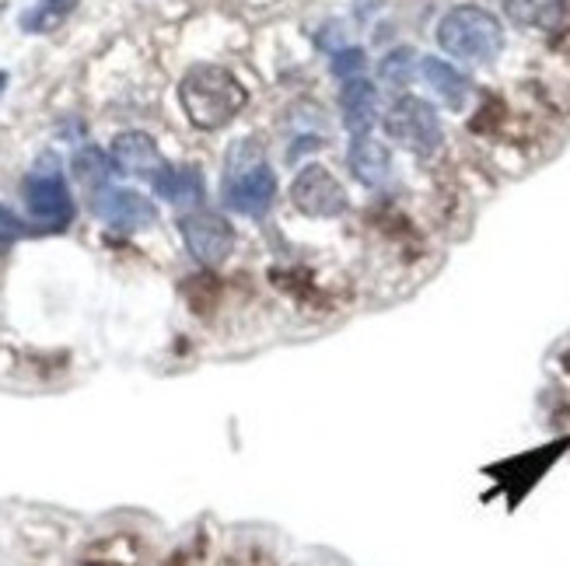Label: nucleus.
Returning <instances> with one entry per match:
<instances>
[{
    "label": "nucleus",
    "instance_id": "15",
    "mask_svg": "<svg viewBox=\"0 0 570 566\" xmlns=\"http://www.w3.org/2000/svg\"><path fill=\"white\" fill-rule=\"evenodd\" d=\"M504 11L514 24L542 32H560L570 18V0H504Z\"/></svg>",
    "mask_w": 570,
    "mask_h": 566
},
{
    "label": "nucleus",
    "instance_id": "16",
    "mask_svg": "<svg viewBox=\"0 0 570 566\" xmlns=\"http://www.w3.org/2000/svg\"><path fill=\"white\" fill-rule=\"evenodd\" d=\"M78 11V0H36V4L21 14V32L29 36H49Z\"/></svg>",
    "mask_w": 570,
    "mask_h": 566
},
{
    "label": "nucleus",
    "instance_id": "6",
    "mask_svg": "<svg viewBox=\"0 0 570 566\" xmlns=\"http://www.w3.org/2000/svg\"><path fill=\"white\" fill-rule=\"evenodd\" d=\"M291 203L294 210H302L305 217H315V220H333L351 207L346 189L326 165H305L297 171L291 182Z\"/></svg>",
    "mask_w": 570,
    "mask_h": 566
},
{
    "label": "nucleus",
    "instance_id": "2",
    "mask_svg": "<svg viewBox=\"0 0 570 566\" xmlns=\"http://www.w3.org/2000/svg\"><path fill=\"white\" fill-rule=\"evenodd\" d=\"M220 200L242 217H263L277 200V176L266 165L259 140H235L225 158V182Z\"/></svg>",
    "mask_w": 570,
    "mask_h": 566
},
{
    "label": "nucleus",
    "instance_id": "10",
    "mask_svg": "<svg viewBox=\"0 0 570 566\" xmlns=\"http://www.w3.org/2000/svg\"><path fill=\"white\" fill-rule=\"evenodd\" d=\"M340 112H343V127L351 137H364L371 133V127L379 122V88L364 81V78H351L340 88Z\"/></svg>",
    "mask_w": 570,
    "mask_h": 566
},
{
    "label": "nucleus",
    "instance_id": "7",
    "mask_svg": "<svg viewBox=\"0 0 570 566\" xmlns=\"http://www.w3.org/2000/svg\"><path fill=\"white\" fill-rule=\"evenodd\" d=\"M179 235L186 241L189 256L200 266H220L235 252V228L228 217L214 210H193L179 220Z\"/></svg>",
    "mask_w": 570,
    "mask_h": 566
},
{
    "label": "nucleus",
    "instance_id": "12",
    "mask_svg": "<svg viewBox=\"0 0 570 566\" xmlns=\"http://www.w3.org/2000/svg\"><path fill=\"white\" fill-rule=\"evenodd\" d=\"M567 445H570V437L557 440V445H550V448H539V451H532V455L511 458V461L498 465V469H490V473H501V476H504L501 483H514V479H518V489L511 494V504H518V500H522V497L529 494V489L542 479V473H547L550 465L563 455Z\"/></svg>",
    "mask_w": 570,
    "mask_h": 566
},
{
    "label": "nucleus",
    "instance_id": "1",
    "mask_svg": "<svg viewBox=\"0 0 570 566\" xmlns=\"http://www.w3.org/2000/svg\"><path fill=\"white\" fill-rule=\"evenodd\" d=\"M179 102L196 130H225L235 116L249 106V91L228 67L193 63L179 81Z\"/></svg>",
    "mask_w": 570,
    "mask_h": 566
},
{
    "label": "nucleus",
    "instance_id": "17",
    "mask_svg": "<svg viewBox=\"0 0 570 566\" xmlns=\"http://www.w3.org/2000/svg\"><path fill=\"white\" fill-rule=\"evenodd\" d=\"M70 171H73V179H78L85 189H91V192H98V189H106V182H109V176H112V158L102 151V147H81L78 155H73V161H70Z\"/></svg>",
    "mask_w": 570,
    "mask_h": 566
},
{
    "label": "nucleus",
    "instance_id": "18",
    "mask_svg": "<svg viewBox=\"0 0 570 566\" xmlns=\"http://www.w3.org/2000/svg\"><path fill=\"white\" fill-rule=\"evenodd\" d=\"M416 63H420V57L413 53V49L400 46V49H392V53H385V60L379 63V78L389 88H410Z\"/></svg>",
    "mask_w": 570,
    "mask_h": 566
},
{
    "label": "nucleus",
    "instance_id": "11",
    "mask_svg": "<svg viewBox=\"0 0 570 566\" xmlns=\"http://www.w3.org/2000/svg\"><path fill=\"white\" fill-rule=\"evenodd\" d=\"M346 165H351L354 179L367 189H379L389 182L392 176V155L382 140H375L371 133L364 137H354L351 140V151H346Z\"/></svg>",
    "mask_w": 570,
    "mask_h": 566
},
{
    "label": "nucleus",
    "instance_id": "19",
    "mask_svg": "<svg viewBox=\"0 0 570 566\" xmlns=\"http://www.w3.org/2000/svg\"><path fill=\"white\" fill-rule=\"evenodd\" d=\"M364 67H367V57H364L361 46H346V49H340V53H333V60H330V70L340 81L364 78Z\"/></svg>",
    "mask_w": 570,
    "mask_h": 566
},
{
    "label": "nucleus",
    "instance_id": "4",
    "mask_svg": "<svg viewBox=\"0 0 570 566\" xmlns=\"http://www.w3.org/2000/svg\"><path fill=\"white\" fill-rule=\"evenodd\" d=\"M385 137L392 143H400L403 151L416 155V158H431L441 151L444 143V130H441V116L438 109L428 102V98H416V95H400L395 102L389 106L385 119Z\"/></svg>",
    "mask_w": 570,
    "mask_h": 566
},
{
    "label": "nucleus",
    "instance_id": "21",
    "mask_svg": "<svg viewBox=\"0 0 570 566\" xmlns=\"http://www.w3.org/2000/svg\"><path fill=\"white\" fill-rule=\"evenodd\" d=\"M322 147V140L318 137H302V140H294V147H291V161H297V155H308V151H318Z\"/></svg>",
    "mask_w": 570,
    "mask_h": 566
},
{
    "label": "nucleus",
    "instance_id": "13",
    "mask_svg": "<svg viewBox=\"0 0 570 566\" xmlns=\"http://www.w3.org/2000/svg\"><path fill=\"white\" fill-rule=\"evenodd\" d=\"M151 189L158 200L171 203V207H196V203H204V196H207V182L200 176V168H171L165 165L158 176L151 179Z\"/></svg>",
    "mask_w": 570,
    "mask_h": 566
},
{
    "label": "nucleus",
    "instance_id": "8",
    "mask_svg": "<svg viewBox=\"0 0 570 566\" xmlns=\"http://www.w3.org/2000/svg\"><path fill=\"white\" fill-rule=\"evenodd\" d=\"M91 210L98 220H106L116 231H147L158 225V207L137 189H116V186L98 189Z\"/></svg>",
    "mask_w": 570,
    "mask_h": 566
},
{
    "label": "nucleus",
    "instance_id": "14",
    "mask_svg": "<svg viewBox=\"0 0 570 566\" xmlns=\"http://www.w3.org/2000/svg\"><path fill=\"white\" fill-rule=\"evenodd\" d=\"M420 73H424V81L434 88V95L441 98L449 109H465L469 102V91H473V85H469V78L462 70H455L449 60H438V57H420Z\"/></svg>",
    "mask_w": 570,
    "mask_h": 566
},
{
    "label": "nucleus",
    "instance_id": "9",
    "mask_svg": "<svg viewBox=\"0 0 570 566\" xmlns=\"http://www.w3.org/2000/svg\"><path fill=\"white\" fill-rule=\"evenodd\" d=\"M112 168L119 176H134V179H155L158 171L165 168V158L158 151V143L151 133L144 130H127L112 140Z\"/></svg>",
    "mask_w": 570,
    "mask_h": 566
},
{
    "label": "nucleus",
    "instance_id": "5",
    "mask_svg": "<svg viewBox=\"0 0 570 566\" xmlns=\"http://www.w3.org/2000/svg\"><path fill=\"white\" fill-rule=\"evenodd\" d=\"M24 207L29 217L42 231H67L73 220V200H70V186L57 168L49 171H32L21 186Z\"/></svg>",
    "mask_w": 570,
    "mask_h": 566
},
{
    "label": "nucleus",
    "instance_id": "3",
    "mask_svg": "<svg viewBox=\"0 0 570 566\" xmlns=\"http://www.w3.org/2000/svg\"><path fill=\"white\" fill-rule=\"evenodd\" d=\"M504 24L487 8L462 4L438 21V46L465 63H493L504 53Z\"/></svg>",
    "mask_w": 570,
    "mask_h": 566
},
{
    "label": "nucleus",
    "instance_id": "20",
    "mask_svg": "<svg viewBox=\"0 0 570 566\" xmlns=\"http://www.w3.org/2000/svg\"><path fill=\"white\" fill-rule=\"evenodd\" d=\"M24 235H29V225H24V220L11 207L0 203V245H11V241H18Z\"/></svg>",
    "mask_w": 570,
    "mask_h": 566
},
{
    "label": "nucleus",
    "instance_id": "22",
    "mask_svg": "<svg viewBox=\"0 0 570 566\" xmlns=\"http://www.w3.org/2000/svg\"><path fill=\"white\" fill-rule=\"evenodd\" d=\"M8 85H11V73H8V70H0V98H4Z\"/></svg>",
    "mask_w": 570,
    "mask_h": 566
}]
</instances>
